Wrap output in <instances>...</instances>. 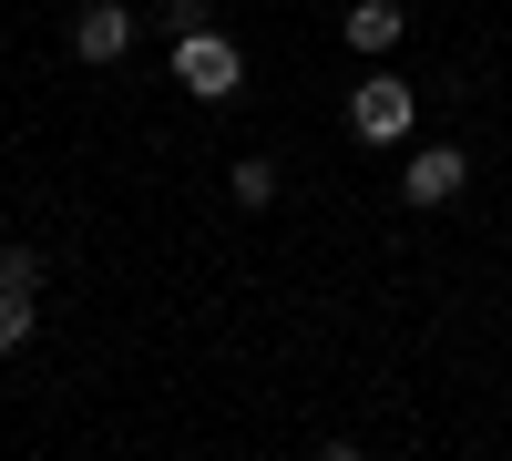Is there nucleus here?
<instances>
[{
    "instance_id": "obj_1",
    "label": "nucleus",
    "mask_w": 512,
    "mask_h": 461,
    "mask_svg": "<svg viewBox=\"0 0 512 461\" xmlns=\"http://www.w3.org/2000/svg\"><path fill=\"white\" fill-rule=\"evenodd\" d=\"M410 123H420V93L400 72H359V93H349V134L359 144H410Z\"/></svg>"
},
{
    "instance_id": "obj_2",
    "label": "nucleus",
    "mask_w": 512,
    "mask_h": 461,
    "mask_svg": "<svg viewBox=\"0 0 512 461\" xmlns=\"http://www.w3.org/2000/svg\"><path fill=\"white\" fill-rule=\"evenodd\" d=\"M175 82H185L195 103H226L236 82H246V52H236L216 21H205V31H185V41H175Z\"/></svg>"
},
{
    "instance_id": "obj_3",
    "label": "nucleus",
    "mask_w": 512,
    "mask_h": 461,
    "mask_svg": "<svg viewBox=\"0 0 512 461\" xmlns=\"http://www.w3.org/2000/svg\"><path fill=\"white\" fill-rule=\"evenodd\" d=\"M134 0H82V11H72V62H123V52H134Z\"/></svg>"
},
{
    "instance_id": "obj_4",
    "label": "nucleus",
    "mask_w": 512,
    "mask_h": 461,
    "mask_svg": "<svg viewBox=\"0 0 512 461\" xmlns=\"http://www.w3.org/2000/svg\"><path fill=\"white\" fill-rule=\"evenodd\" d=\"M461 185H472V154H461V144H410V164H400L410 205H451Z\"/></svg>"
},
{
    "instance_id": "obj_5",
    "label": "nucleus",
    "mask_w": 512,
    "mask_h": 461,
    "mask_svg": "<svg viewBox=\"0 0 512 461\" xmlns=\"http://www.w3.org/2000/svg\"><path fill=\"white\" fill-rule=\"evenodd\" d=\"M400 31H410V11H400V0H349V11H338V41H349L359 62L400 52Z\"/></svg>"
},
{
    "instance_id": "obj_6",
    "label": "nucleus",
    "mask_w": 512,
    "mask_h": 461,
    "mask_svg": "<svg viewBox=\"0 0 512 461\" xmlns=\"http://www.w3.org/2000/svg\"><path fill=\"white\" fill-rule=\"evenodd\" d=\"M226 195L246 205V216H267V205H277V154H236V175H226Z\"/></svg>"
},
{
    "instance_id": "obj_7",
    "label": "nucleus",
    "mask_w": 512,
    "mask_h": 461,
    "mask_svg": "<svg viewBox=\"0 0 512 461\" xmlns=\"http://www.w3.org/2000/svg\"><path fill=\"white\" fill-rule=\"evenodd\" d=\"M31 328H41V287H0V359H11Z\"/></svg>"
},
{
    "instance_id": "obj_8",
    "label": "nucleus",
    "mask_w": 512,
    "mask_h": 461,
    "mask_svg": "<svg viewBox=\"0 0 512 461\" xmlns=\"http://www.w3.org/2000/svg\"><path fill=\"white\" fill-rule=\"evenodd\" d=\"M154 21H164V41H185V31H205V0H164Z\"/></svg>"
},
{
    "instance_id": "obj_9",
    "label": "nucleus",
    "mask_w": 512,
    "mask_h": 461,
    "mask_svg": "<svg viewBox=\"0 0 512 461\" xmlns=\"http://www.w3.org/2000/svg\"><path fill=\"white\" fill-rule=\"evenodd\" d=\"M0 267H11V246H0Z\"/></svg>"
}]
</instances>
